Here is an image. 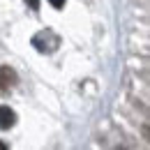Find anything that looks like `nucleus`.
<instances>
[{
	"label": "nucleus",
	"mask_w": 150,
	"mask_h": 150,
	"mask_svg": "<svg viewBox=\"0 0 150 150\" xmlns=\"http://www.w3.org/2000/svg\"><path fill=\"white\" fill-rule=\"evenodd\" d=\"M0 150H7V146H5V143H0Z\"/></svg>",
	"instance_id": "nucleus-6"
},
{
	"label": "nucleus",
	"mask_w": 150,
	"mask_h": 150,
	"mask_svg": "<svg viewBox=\"0 0 150 150\" xmlns=\"http://www.w3.org/2000/svg\"><path fill=\"white\" fill-rule=\"evenodd\" d=\"M25 5H28L30 9H35V12L39 9V0H25Z\"/></svg>",
	"instance_id": "nucleus-5"
},
{
	"label": "nucleus",
	"mask_w": 150,
	"mask_h": 150,
	"mask_svg": "<svg viewBox=\"0 0 150 150\" xmlns=\"http://www.w3.org/2000/svg\"><path fill=\"white\" fill-rule=\"evenodd\" d=\"M51 5H53V9H62L65 7V0H49Z\"/></svg>",
	"instance_id": "nucleus-4"
},
{
	"label": "nucleus",
	"mask_w": 150,
	"mask_h": 150,
	"mask_svg": "<svg viewBox=\"0 0 150 150\" xmlns=\"http://www.w3.org/2000/svg\"><path fill=\"white\" fill-rule=\"evenodd\" d=\"M16 125V113L9 106H0V129H9Z\"/></svg>",
	"instance_id": "nucleus-3"
},
{
	"label": "nucleus",
	"mask_w": 150,
	"mask_h": 150,
	"mask_svg": "<svg viewBox=\"0 0 150 150\" xmlns=\"http://www.w3.org/2000/svg\"><path fill=\"white\" fill-rule=\"evenodd\" d=\"M30 42H33V46L37 49L39 53H53L58 46H60V37H58V35L51 30V28H44V30H39L37 35L30 39Z\"/></svg>",
	"instance_id": "nucleus-1"
},
{
	"label": "nucleus",
	"mask_w": 150,
	"mask_h": 150,
	"mask_svg": "<svg viewBox=\"0 0 150 150\" xmlns=\"http://www.w3.org/2000/svg\"><path fill=\"white\" fill-rule=\"evenodd\" d=\"M16 83H19L16 72H14L9 65H2V67H0V88H2V90H9V88H14Z\"/></svg>",
	"instance_id": "nucleus-2"
}]
</instances>
